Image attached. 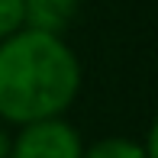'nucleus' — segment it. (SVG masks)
Segmentation results:
<instances>
[{
    "label": "nucleus",
    "instance_id": "1",
    "mask_svg": "<svg viewBox=\"0 0 158 158\" xmlns=\"http://www.w3.org/2000/svg\"><path fill=\"white\" fill-rule=\"evenodd\" d=\"M81 58L61 35L19 29L0 42V123L23 129L58 119L81 94Z\"/></svg>",
    "mask_w": 158,
    "mask_h": 158
},
{
    "label": "nucleus",
    "instance_id": "2",
    "mask_svg": "<svg viewBox=\"0 0 158 158\" xmlns=\"http://www.w3.org/2000/svg\"><path fill=\"white\" fill-rule=\"evenodd\" d=\"M10 158H84V139L64 116L42 119L13 132Z\"/></svg>",
    "mask_w": 158,
    "mask_h": 158
},
{
    "label": "nucleus",
    "instance_id": "3",
    "mask_svg": "<svg viewBox=\"0 0 158 158\" xmlns=\"http://www.w3.org/2000/svg\"><path fill=\"white\" fill-rule=\"evenodd\" d=\"M77 6H81V0H23L26 29L61 35L71 23H74Z\"/></svg>",
    "mask_w": 158,
    "mask_h": 158
},
{
    "label": "nucleus",
    "instance_id": "4",
    "mask_svg": "<svg viewBox=\"0 0 158 158\" xmlns=\"http://www.w3.org/2000/svg\"><path fill=\"white\" fill-rule=\"evenodd\" d=\"M84 158H145V148L139 139H129V135H103L84 145Z\"/></svg>",
    "mask_w": 158,
    "mask_h": 158
},
{
    "label": "nucleus",
    "instance_id": "5",
    "mask_svg": "<svg viewBox=\"0 0 158 158\" xmlns=\"http://www.w3.org/2000/svg\"><path fill=\"white\" fill-rule=\"evenodd\" d=\"M26 26L23 19V0H0V42L10 39Z\"/></svg>",
    "mask_w": 158,
    "mask_h": 158
},
{
    "label": "nucleus",
    "instance_id": "6",
    "mask_svg": "<svg viewBox=\"0 0 158 158\" xmlns=\"http://www.w3.org/2000/svg\"><path fill=\"white\" fill-rule=\"evenodd\" d=\"M142 148H145V158H158V113H155L152 123H148V132H145V139H142Z\"/></svg>",
    "mask_w": 158,
    "mask_h": 158
},
{
    "label": "nucleus",
    "instance_id": "7",
    "mask_svg": "<svg viewBox=\"0 0 158 158\" xmlns=\"http://www.w3.org/2000/svg\"><path fill=\"white\" fill-rule=\"evenodd\" d=\"M10 145H13V132L10 126L0 123V158H10Z\"/></svg>",
    "mask_w": 158,
    "mask_h": 158
}]
</instances>
